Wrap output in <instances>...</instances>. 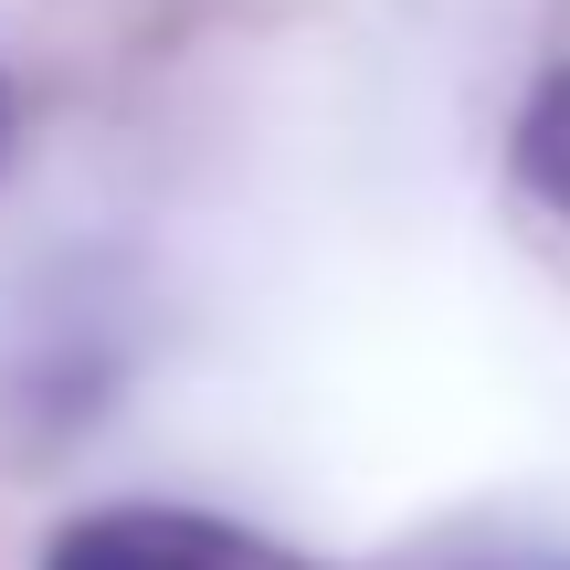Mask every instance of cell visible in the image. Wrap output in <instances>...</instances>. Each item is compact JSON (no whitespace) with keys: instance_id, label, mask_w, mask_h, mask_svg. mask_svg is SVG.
Here are the masks:
<instances>
[{"instance_id":"obj_1","label":"cell","mask_w":570,"mask_h":570,"mask_svg":"<svg viewBox=\"0 0 570 570\" xmlns=\"http://www.w3.org/2000/svg\"><path fill=\"white\" fill-rule=\"evenodd\" d=\"M42 570H296V560L202 508H96L75 529H53Z\"/></svg>"},{"instance_id":"obj_2","label":"cell","mask_w":570,"mask_h":570,"mask_svg":"<svg viewBox=\"0 0 570 570\" xmlns=\"http://www.w3.org/2000/svg\"><path fill=\"white\" fill-rule=\"evenodd\" d=\"M518 169H529V190L570 223V63L529 96V127H518Z\"/></svg>"},{"instance_id":"obj_3","label":"cell","mask_w":570,"mask_h":570,"mask_svg":"<svg viewBox=\"0 0 570 570\" xmlns=\"http://www.w3.org/2000/svg\"><path fill=\"white\" fill-rule=\"evenodd\" d=\"M0 159H11V85H0Z\"/></svg>"},{"instance_id":"obj_4","label":"cell","mask_w":570,"mask_h":570,"mask_svg":"<svg viewBox=\"0 0 570 570\" xmlns=\"http://www.w3.org/2000/svg\"><path fill=\"white\" fill-rule=\"evenodd\" d=\"M497 570H570V560H497Z\"/></svg>"}]
</instances>
